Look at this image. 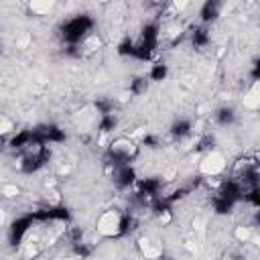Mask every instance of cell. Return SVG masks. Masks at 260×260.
<instances>
[{"label":"cell","instance_id":"1","mask_svg":"<svg viewBox=\"0 0 260 260\" xmlns=\"http://www.w3.org/2000/svg\"><path fill=\"white\" fill-rule=\"evenodd\" d=\"M136 228V217L130 213H122L120 209H106L95 219V232L104 238H124L132 234Z\"/></svg>","mask_w":260,"mask_h":260},{"label":"cell","instance_id":"2","mask_svg":"<svg viewBox=\"0 0 260 260\" xmlns=\"http://www.w3.org/2000/svg\"><path fill=\"white\" fill-rule=\"evenodd\" d=\"M93 32V18L89 14H75L61 24V39L67 47H79Z\"/></svg>","mask_w":260,"mask_h":260},{"label":"cell","instance_id":"3","mask_svg":"<svg viewBox=\"0 0 260 260\" xmlns=\"http://www.w3.org/2000/svg\"><path fill=\"white\" fill-rule=\"evenodd\" d=\"M136 156H138V144L128 136H118L108 144L104 162L108 169L116 165H132Z\"/></svg>","mask_w":260,"mask_h":260},{"label":"cell","instance_id":"4","mask_svg":"<svg viewBox=\"0 0 260 260\" xmlns=\"http://www.w3.org/2000/svg\"><path fill=\"white\" fill-rule=\"evenodd\" d=\"M32 225H35L32 215L16 217V219L10 223V228H8V242H10L12 246H22V242H24L26 236L30 234Z\"/></svg>","mask_w":260,"mask_h":260},{"label":"cell","instance_id":"5","mask_svg":"<svg viewBox=\"0 0 260 260\" xmlns=\"http://www.w3.org/2000/svg\"><path fill=\"white\" fill-rule=\"evenodd\" d=\"M108 171H110L112 183L118 189H132L134 183L138 181V175L132 165H116V167H110Z\"/></svg>","mask_w":260,"mask_h":260},{"label":"cell","instance_id":"6","mask_svg":"<svg viewBox=\"0 0 260 260\" xmlns=\"http://www.w3.org/2000/svg\"><path fill=\"white\" fill-rule=\"evenodd\" d=\"M32 132H35L37 140H39L41 144H45V146H49V144H61V142L65 140V132H63L59 126H55V124L37 126Z\"/></svg>","mask_w":260,"mask_h":260},{"label":"cell","instance_id":"7","mask_svg":"<svg viewBox=\"0 0 260 260\" xmlns=\"http://www.w3.org/2000/svg\"><path fill=\"white\" fill-rule=\"evenodd\" d=\"M199 169H201V173H203L205 177H215V175H219V173L225 169V158H223L217 150H209V152H205V156L201 158Z\"/></svg>","mask_w":260,"mask_h":260},{"label":"cell","instance_id":"8","mask_svg":"<svg viewBox=\"0 0 260 260\" xmlns=\"http://www.w3.org/2000/svg\"><path fill=\"white\" fill-rule=\"evenodd\" d=\"M221 10H223V4H221V2H215V0L205 2V4L201 6V10H199V18H201L203 26L209 24V22H213V20H217L219 14H221Z\"/></svg>","mask_w":260,"mask_h":260},{"label":"cell","instance_id":"9","mask_svg":"<svg viewBox=\"0 0 260 260\" xmlns=\"http://www.w3.org/2000/svg\"><path fill=\"white\" fill-rule=\"evenodd\" d=\"M191 132H193V122H191L189 118H179V120H175V122L171 124V130H169V134H171L175 140H185V138L191 136Z\"/></svg>","mask_w":260,"mask_h":260},{"label":"cell","instance_id":"10","mask_svg":"<svg viewBox=\"0 0 260 260\" xmlns=\"http://www.w3.org/2000/svg\"><path fill=\"white\" fill-rule=\"evenodd\" d=\"M189 39H191V45L195 47V49H207L209 47V43H211V35H209V30H207V26H195V28H191V32H189Z\"/></svg>","mask_w":260,"mask_h":260},{"label":"cell","instance_id":"11","mask_svg":"<svg viewBox=\"0 0 260 260\" xmlns=\"http://www.w3.org/2000/svg\"><path fill=\"white\" fill-rule=\"evenodd\" d=\"M213 120H215V124H217V126L228 128V126H232V124L236 122V110H234V108H230V106H221V108H217V110H215Z\"/></svg>","mask_w":260,"mask_h":260},{"label":"cell","instance_id":"12","mask_svg":"<svg viewBox=\"0 0 260 260\" xmlns=\"http://www.w3.org/2000/svg\"><path fill=\"white\" fill-rule=\"evenodd\" d=\"M167 75H169V67L165 63H152L148 67V73H146L148 81H165Z\"/></svg>","mask_w":260,"mask_h":260},{"label":"cell","instance_id":"13","mask_svg":"<svg viewBox=\"0 0 260 260\" xmlns=\"http://www.w3.org/2000/svg\"><path fill=\"white\" fill-rule=\"evenodd\" d=\"M148 85H150L148 77H146V75H138V77H134V79L130 81V93H134V95H142V93L148 91Z\"/></svg>","mask_w":260,"mask_h":260},{"label":"cell","instance_id":"14","mask_svg":"<svg viewBox=\"0 0 260 260\" xmlns=\"http://www.w3.org/2000/svg\"><path fill=\"white\" fill-rule=\"evenodd\" d=\"M118 120H116V114H108V116H100V122H98V130L102 134H110L114 128H116Z\"/></svg>","mask_w":260,"mask_h":260},{"label":"cell","instance_id":"15","mask_svg":"<svg viewBox=\"0 0 260 260\" xmlns=\"http://www.w3.org/2000/svg\"><path fill=\"white\" fill-rule=\"evenodd\" d=\"M4 146H6V136H2V134H0V150H2Z\"/></svg>","mask_w":260,"mask_h":260},{"label":"cell","instance_id":"16","mask_svg":"<svg viewBox=\"0 0 260 260\" xmlns=\"http://www.w3.org/2000/svg\"><path fill=\"white\" fill-rule=\"evenodd\" d=\"M156 260H173V258H169V256H165V254H160Z\"/></svg>","mask_w":260,"mask_h":260},{"label":"cell","instance_id":"17","mask_svg":"<svg viewBox=\"0 0 260 260\" xmlns=\"http://www.w3.org/2000/svg\"><path fill=\"white\" fill-rule=\"evenodd\" d=\"M2 221H4V213L0 211V225H2Z\"/></svg>","mask_w":260,"mask_h":260}]
</instances>
